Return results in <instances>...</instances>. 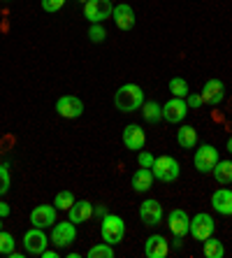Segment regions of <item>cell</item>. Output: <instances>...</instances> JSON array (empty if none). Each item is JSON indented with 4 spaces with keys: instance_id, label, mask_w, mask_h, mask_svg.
Segmentation results:
<instances>
[{
    "instance_id": "cell-1",
    "label": "cell",
    "mask_w": 232,
    "mask_h": 258,
    "mask_svg": "<svg viewBox=\"0 0 232 258\" xmlns=\"http://www.w3.org/2000/svg\"><path fill=\"white\" fill-rule=\"evenodd\" d=\"M114 105H116V109L119 112H137V109H142L144 105V91L142 86L137 84H123L116 89V93H114Z\"/></svg>"
},
{
    "instance_id": "cell-2",
    "label": "cell",
    "mask_w": 232,
    "mask_h": 258,
    "mask_svg": "<svg viewBox=\"0 0 232 258\" xmlns=\"http://www.w3.org/2000/svg\"><path fill=\"white\" fill-rule=\"evenodd\" d=\"M77 242V226L67 219V221H56L51 226V235H49V244H54L58 251L63 249H70L72 244Z\"/></svg>"
},
{
    "instance_id": "cell-3",
    "label": "cell",
    "mask_w": 232,
    "mask_h": 258,
    "mask_svg": "<svg viewBox=\"0 0 232 258\" xmlns=\"http://www.w3.org/2000/svg\"><path fill=\"white\" fill-rule=\"evenodd\" d=\"M151 172H153V179L165 181V184H172V181L179 179L181 168H179V161H177V158L170 156V154H165V156H158L153 161V168H151Z\"/></svg>"
},
{
    "instance_id": "cell-4",
    "label": "cell",
    "mask_w": 232,
    "mask_h": 258,
    "mask_svg": "<svg viewBox=\"0 0 232 258\" xmlns=\"http://www.w3.org/2000/svg\"><path fill=\"white\" fill-rule=\"evenodd\" d=\"M100 235H102V242L116 246L125 237V221L116 214H107L100 223Z\"/></svg>"
},
{
    "instance_id": "cell-5",
    "label": "cell",
    "mask_w": 232,
    "mask_h": 258,
    "mask_svg": "<svg viewBox=\"0 0 232 258\" xmlns=\"http://www.w3.org/2000/svg\"><path fill=\"white\" fill-rule=\"evenodd\" d=\"M218 161H220L218 149H216L214 144H200V147L195 149V156H193V165H195L197 172H202V174L211 172Z\"/></svg>"
},
{
    "instance_id": "cell-6",
    "label": "cell",
    "mask_w": 232,
    "mask_h": 258,
    "mask_svg": "<svg viewBox=\"0 0 232 258\" xmlns=\"http://www.w3.org/2000/svg\"><path fill=\"white\" fill-rule=\"evenodd\" d=\"M112 12H114L112 0H86L84 3V17L89 19L91 24L107 21V19H112Z\"/></svg>"
},
{
    "instance_id": "cell-7",
    "label": "cell",
    "mask_w": 232,
    "mask_h": 258,
    "mask_svg": "<svg viewBox=\"0 0 232 258\" xmlns=\"http://www.w3.org/2000/svg\"><path fill=\"white\" fill-rule=\"evenodd\" d=\"M214 228H216V223H214V219L207 214V212H200V214H195L191 219V237L193 240H197V242H204V240H209L211 235H214Z\"/></svg>"
},
{
    "instance_id": "cell-8",
    "label": "cell",
    "mask_w": 232,
    "mask_h": 258,
    "mask_svg": "<svg viewBox=\"0 0 232 258\" xmlns=\"http://www.w3.org/2000/svg\"><path fill=\"white\" fill-rule=\"evenodd\" d=\"M49 246V237L44 233V228H33L24 233V249L30 256H42V251Z\"/></svg>"
},
{
    "instance_id": "cell-9",
    "label": "cell",
    "mask_w": 232,
    "mask_h": 258,
    "mask_svg": "<svg viewBox=\"0 0 232 258\" xmlns=\"http://www.w3.org/2000/svg\"><path fill=\"white\" fill-rule=\"evenodd\" d=\"M163 216H165V212H163V205L158 203V200L149 198V200H144V203L139 205V221H142L146 228L161 226Z\"/></svg>"
},
{
    "instance_id": "cell-10",
    "label": "cell",
    "mask_w": 232,
    "mask_h": 258,
    "mask_svg": "<svg viewBox=\"0 0 232 258\" xmlns=\"http://www.w3.org/2000/svg\"><path fill=\"white\" fill-rule=\"evenodd\" d=\"M188 114V102L186 98H170V100L163 105V121L167 123H181Z\"/></svg>"
},
{
    "instance_id": "cell-11",
    "label": "cell",
    "mask_w": 232,
    "mask_h": 258,
    "mask_svg": "<svg viewBox=\"0 0 232 258\" xmlns=\"http://www.w3.org/2000/svg\"><path fill=\"white\" fill-rule=\"evenodd\" d=\"M56 219H58V210L54 205H37L30 212V223L35 228H51L56 223Z\"/></svg>"
},
{
    "instance_id": "cell-12",
    "label": "cell",
    "mask_w": 232,
    "mask_h": 258,
    "mask_svg": "<svg viewBox=\"0 0 232 258\" xmlns=\"http://www.w3.org/2000/svg\"><path fill=\"white\" fill-rule=\"evenodd\" d=\"M56 112L63 119H79L84 114V102L77 96H60L56 100Z\"/></svg>"
},
{
    "instance_id": "cell-13",
    "label": "cell",
    "mask_w": 232,
    "mask_h": 258,
    "mask_svg": "<svg viewBox=\"0 0 232 258\" xmlns=\"http://www.w3.org/2000/svg\"><path fill=\"white\" fill-rule=\"evenodd\" d=\"M167 228L174 237H186L188 230H191V219L184 210H172L167 214Z\"/></svg>"
},
{
    "instance_id": "cell-14",
    "label": "cell",
    "mask_w": 232,
    "mask_h": 258,
    "mask_svg": "<svg viewBox=\"0 0 232 258\" xmlns=\"http://www.w3.org/2000/svg\"><path fill=\"white\" fill-rule=\"evenodd\" d=\"M200 96H202L204 105H220L223 98H225V84L220 79H207Z\"/></svg>"
},
{
    "instance_id": "cell-15",
    "label": "cell",
    "mask_w": 232,
    "mask_h": 258,
    "mask_svg": "<svg viewBox=\"0 0 232 258\" xmlns=\"http://www.w3.org/2000/svg\"><path fill=\"white\" fill-rule=\"evenodd\" d=\"M123 144H125V149H130V151H142L144 144H146V133L142 131V126L128 123L123 128Z\"/></svg>"
},
{
    "instance_id": "cell-16",
    "label": "cell",
    "mask_w": 232,
    "mask_h": 258,
    "mask_svg": "<svg viewBox=\"0 0 232 258\" xmlns=\"http://www.w3.org/2000/svg\"><path fill=\"white\" fill-rule=\"evenodd\" d=\"M112 21L119 30H132L135 28V10L128 3H119L112 12Z\"/></svg>"
},
{
    "instance_id": "cell-17",
    "label": "cell",
    "mask_w": 232,
    "mask_h": 258,
    "mask_svg": "<svg viewBox=\"0 0 232 258\" xmlns=\"http://www.w3.org/2000/svg\"><path fill=\"white\" fill-rule=\"evenodd\" d=\"M170 253V242L165 235H151L144 242V256L146 258H165Z\"/></svg>"
},
{
    "instance_id": "cell-18",
    "label": "cell",
    "mask_w": 232,
    "mask_h": 258,
    "mask_svg": "<svg viewBox=\"0 0 232 258\" xmlns=\"http://www.w3.org/2000/svg\"><path fill=\"white\" fill-rule=\"evenodd\" d=\"M211 207H214V212H218V214L223 216H232V191L230 188H216L214 193H211Z\"/></svg>"
},
{
    "instance_id": "cell-19",
    "label": "cell",
    "mask_w": 232,
    "mask_h": 258,
    "mask_svg": "<svg viewBox=\"0 0 232 258\" xmlns=\"http://www.w3.org/2000/svg\"><path fill=\"white\" fill-rule=\"evenodd\" d=\"M91 216H93V203H89V200H74V205L67 210V219H70L74 226L86 223Z\"/></svg>"
},
{
    "instance_id": "cell-20",
    "label": "cell",
    "mask_w": 232,
    "mask_h": 258,
    "mask_svg": "<svg viewBox=\"0 0 232 258\" xmlns=\"http://www.w3.org/2000/svg\"><path fill=\"white\" fill-rule=\"evenodd\" d=\"M130 184H132V191H135V193H146L151 186H153V172H151L149 168L135 170Z\"/></svg>"
},
{
    "instance_id": "cell-21",
    "label": "cell",
    "mask_w": 232,
    "mask_h": 258,
    "mask_svg": "<svg viewBox=\"0 0 232 258\" xmlns=\"http://www.w3.org/2000/svg\"><path fill=\"white\" fill-rule=\"evenodd\" d=\"M177 144L181 149H195L197 147V131L193 126H181L177 131Z\"/></svg>"
},
{
    "instance_id": "cell-22",
    "label": "cell",
    "mask_w": 232,
    "mask_h": 258,
    "mask_svg": "<svg viewBox=\"0 0 232 258\" xmlns=\"http://www.w3.org/2000/svg\"><path fill=\"white\" fill-rule=\"evenodd\" d=\"M142 116L146 123H161L163 121V105H158L156 100H144L142 105Z\"/></svg>"
},
{
    "instance_id": "cell-23",
    "label": "cell",
    "mask_w": 232,
    "mask_h": 258,
    "mask_svg": "<svg viewBox=\"0 0 232 258\" xmlns=\"http://www.w3.org/2000/svg\"><path fill=\"white\" fill-rule=\"evenodd\" d=\"M211 174H214V179L218 181V184H223V186L232 184V161H218L216 168L211 170Z\"/></svg>"
},
{
    "instance_id": "cell-24",
    "label": "cell",
    "mask_w": 232,
    "mask_h": 258,
    "mask_svg": "<svg viewBox=\"0 0 232 258\" xmlns=\"http://www.w3.org/2000/svg\"><path fill=\"white\" fill-rule=\"evenodd\" d=\"M202 253H204L207 258H223V256H225V246H223V242L216 240L214 235H211L209 240H204Z\"/></svg>"
},
{
    "instance_id": "cell-25",
    "label": "cell",
    "mask_w": 232,
    "mask_h": 258,
    "mask_svg": "<svg viewBox=\"0 0 232 258\" xmlns=\"http://www.w3.org/2000/svg\"><path fill=\"white\" fill-rule=\"evenodd\" d=\"M167 89H170V93H172L174 98H186L191 93V86H188V82H186L184 77H172L170 84H167Z\"/></svg>"
},
{
    "instance_id": "cell-26",
    "label": "cell",
    "mask_w": 232,
    "mask_h": 258,
    "mask_svg": "<svg viewBox=\"0 0 232 258\" xmlns=\"http://www.w3.org/2000/svg\"><path fill=\"white\" fill-rule=\"evenodd\" d=\"M86 256H89V258H114V256H116V251H114L112 244H107V242H100V244L91 246L89 251H86Z\"/></svg>"
},
{
    "instance_id": "cell-27",
    "label": "cell",
    "mask_w": 232,
    "mask_h": 258,
    "mask_svg": "<svg viewBox=\"0 0 232 258\" xmlns=\"http://www.w3.org/2000/svg\"><path fill=\"white\" fill-rule=\"evenodd\" d=\"M74 205V193L72 191H58L56 193V198H54V207L60 212H67Z\"/></svg>"
},
{
    "instance_id": "cell-28",
    "label": "cell",
    "mask_w": 232,
    "mask_h": 258,
    "mask_svg": "<svg viewBox=\"0 0 232 258\" xmlns=\"http://www.w3.org/2000/svg\"><path fill=\"white\" fill-rule=\"evenodd\" d=\"M89 40H91L93 44L105 42V40H107V30H105V26H102V24H91V28H89Z\"/></svg>"
},
{
    "instance_id": "cell-29",
    "label": "cell",
    "mask_w": 232,
    "mask_h": 258,
    "mask_svg": "<svg viewBox=\"0 0 232 258\" xmlns=\"http://www.w3.org/2000/svg\"><path fill=\"white\" fill-rule=\"evenodd\" d=\"M14 244H17V242H14V235L7 233V230H0V253H3V256L12 253Z\"/></svg>"
},
{
    "instance_id": "cell-30",
    "label": "cell",
    "mask_w": 232,
    "mask_h": 258,
    "mask_svg": "<svg viewBox=\"0 0 232 258\" xmlns=\"http://www.w3.org/2000/svg\"><path fill=\"white\" fill-rule=\"evenodd\" d=\"M10 184H12L10 170H7V165H0V196H5V193L10 191Z\"/></svg>"
},
{
    "instance_id": "cell-31",
    "label": "cell",
    "mask_w": 232,
    "mask_h": 258,
    "mask_svg": "<svg viewBox=\"0 0 232 258\" xmlns=\"http://www.w3.org/2000/svg\"><path fill=\"white\" fill-rule=\"evenodd\" d=\"M153 154H151V151H137V163H139V168H153Z\"/></svg>"
},
{
    "instance_id": "cell-32",
    "label": "cell",
    "mask_w": 232,
    "mask_h": 258,
    "mask_svg": "<svg viewBox=\"0 0 232 258\" xmlns=\"http://www.w3.org/2000/svg\"><path fill=\"white\" fill-rule=\"evenodd\" d=\"M63 5H65V0H42V10L47 14H54L58 10H63Z\"/></svg>"
},
{
    "instance_id": "cell-33",
    "label": "cell",
    "mask_w": 232,
    "mask_h": 258,
    "mask_svg": "<svg viewBox=\"0 0 232 258\" xmlns=\"http://www.w3.org/2000/svg\"><path fill=\"white\" fill-rule=\"evenodd\" d=\"M186 102H188V109H200L204 105L200 93H188V96H186Z\"/></svg>"
},
{
    "instance_id": "cell-34",
    "label": "cell",
    "mask_w": 232,
    "mask_h": 258,
    "mask_svg": "<svg viewBox=\"0 0 232 258\" xmlns=\"http://www.w3.org/2000/svg\"><path fill=\"white\" fill-rule=\"evenodd\" d=\"M109 212H107V205H93V216H96V219H105V216H107Z\"/></svg>"
},
{
    "instance_id": "cell-35",
    "label": "cell",
    "mask_w": 232,
    "mask_h": 258,
    "mask_svg": "<svg viewBox=\"0 0 232 258\" xmlns=\"http://www.w3.org/2000/svg\"><path fill=\"white\" fill-rule=\"evenodd\" d=\"M5 216H10V205L0 200V219H5Z\"/></svg>"
},
{
    "instance_id": "cell-36",
    "label": "cell",
    "mask_w": 232,
    "mask_h": 258,
    "mask_svg": "<svg viewBox=\"0 0 232 258\" xmlns=\"http://www.w3.org/2000/svg\"><path fill=\"white\" fill-rule=\"evenodd\" d=\"M58 256V249H44L42 251V258H56Z\"/></svg>"
},
{
    "instance_id": "cell-37",
    "label": "cell",
    "mask_w": 232,
    "mask_h": 258,
    "mask_svg": "<svg viewBox=\"0 0 232 258\" xmlns=\"http://www.w3.org/2000/svg\"><path fill=\"white\" fill-rule=\"evenodd\" d=\"M184 246V237H174V249H181Z\"/></svg>"
},
{
    "instance_id": "cell-38",
    "label": "cell",
    "mask_w": 232,
    "mask_h": 258,
    "mask_svg": "<svg viewBox=\"0 0 232 258\" xmlns=\"http://www.w3.org/2000/svg\"><path fill=\"white\" fill-rule=\"evenodd\" d=\"M7 258H24V253H21V251H12V253H7Z\"/></svg>"
},
{
    "instance_id": "cell-39",
    "label": "cell",
    "mask_w": 232,
    "mask_h": 258,
    "mask_svg": "<svg viewBox=\"0 0 232 258\" xmlns=\"http://www.w3.org/2000/svg\"><path fill=\"white\" fill-rule=\"evenodd\" d=\"M67 258H82V253H79V251H70V253H67Z\"/></svg>"
},
{
    "instance_id": "cell-40",
    "label": "cell",
    "mask_w": 232,
    "mask_h": 258,
    "mask_svg": "<svg viewBox=\"0 0 232 258\" xmlns=\"http://www.w3.org/2000/svg\"><path fill=\"white\" fill-rule=\"evenodd\" d=\"M227 151H230V154H232V138L227 140Z\"/></svg>"
},
{
    "instance_id": "cell-41",
    "label": "cell",
    "mask_w": 232,
    "mask_h": 258,
    "mask_svg": "<svg viewBox=\"0 0 232 258\" xmlns=\"http://www.w3.org/2000/svg\"><path fill=\"white\" fill-rule=\"evenodd\" d=\"M0 230H3V219H0Z\"/></svg>"
},
{
    "instance_id": "cell-42",
    "label": "cell",
    "mask_w": 232,
    "mask_h": 258,
    "mask_svg": "<svg viewBox=\"0 0 232 258\" xmlns=\"http://www.w3.org/2000/svg\"><path fill=\"white\" fill-rule=\"evenodd\" d=\"M79 3H86V0H79Z\"/></svg>"
},
{
    "instance_id": "cell-43",
    "label": "cell",
    "mask_w": 232,
    "mask_h": 258,
    "mask_svg": "<svg viewBox=\"0 0 232 258\" xmlns=\"http://www.w3.org/2000/svg\"><path fill=\"white\" fill-rule=\"evenodd\" d=\"M5 3H10V0H5Z\"/></svg>"
}]
</instances>
